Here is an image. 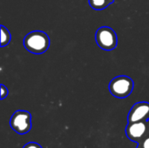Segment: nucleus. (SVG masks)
Listing matches in <instances>:
<instances>
[{"label": "nucleus", "instance_id": "nucleus-1", "mask_svg": "<svg viewBox=\"0 0 149 148\" xmlns=\"http://www.w3.org/2000/svg\"><path fill=\"white\" fill-rule=\"evenodd\" d=\"M24 45L28 51L34 54H41L48 50L50 46V38L45 32L34 31L25 36Z\"/></svg>", "mask_w": 149, "mask_h": 148}, {"label": "nucleus", "instance_id": "nucleus-2", "mask_svg": "<svg viewBox=\"0 0 149 148\" xmlns=\"http://www.w3.org/2000/svg\"><path fill=\"white\" fill-rule=\"evenodd\" d=\"M134 81L127 76H118L109 84V91L113 96L118 99L128 97L134 90Z\"/></svg>", "mask_w": 149, "mask_h": 148}, {"label": "nucleus", "instance_id": "nucleus-3", "mask_svg": "<svg viewBox=\"0 0 149 148\" xmlns=\"http://www.w3.org/2000/svg\"><path fill=\"white\" fill-rule=\"evenodd\" d=\"M97 44L105 51H112L117 46L118 38L115 31L107 26L100 27L95 33Z\"/></svg>", "mask_w": 149, "mask_h": 148}, {"label": "nucleus", "instance_id": "nucleus-4", "mask_svg": "<svg viewBox=\"0 0 149 148\" xmlns=\"http://www.w3.org/2000/svg\"><path fill=\"white\" fill-rule=\"evenodd\" d=\"M10 126L18 134H25L31 128V115L27 111L19 110L15 112L10 120Z\"/></svg>", "mask_w": 149, "mask_h": 148}, {"label": "nucleus", "instance_id": "nucleus-5", "mask_svg": "<svg viewBox=\"0 0 149 148\" xmlns=\"http://www.w3.org/2000/svg\"><path fill=\"white\" fill-rule=\"evenodd\" d=\"M148 130V121H138L128 123L126 128V133L129 140L140 143L146 136Z\"/></svg>", "mask_w": 149, "mask_h": 148}, {"label": "nucleus", "instance_id": "nucleus-6", "mask_svg": "<svg viewBox=\"0 0 149 148\" xmlns=\"http://www.w3.org/2000/svg\"><path fill=\"white\" fill-rule=\"evenodd\" d=\"M149 119V103L138 102L130 110L127 117L128 123L144 121Z\"/></svg>", "mask_w": 149, "mask_h": 148}, {"label": "nucleus", "instance_id": "nucleus-7", "mask_svg": "<svg viewBox=\"0 0 149 148\" xmlns=\"http://www.w3.org/2000/svg\"><path fill=\"white\" fill-rule=\"evenodd\" d=\"M114 0H88L90 6L97 10L106 9L108 5L113 3Z\"/></svg>", "mask_w": 149, "mask_h": 148}, {"label": "nucleus", "instance_id": "nucleus-8", "mask_svg": "<svg viewBox=\"0 0 149 148\" xmlns=\"http://www.w3.org/2000/svg\"><path fill=\"white\" fill-rule=\"evenodd\" d=\"M11 36L10 31H8L7 28H5L3 25H1V46L3 47L7 44H9L10 41Z\"/></svg>", "mask_w": 149, "mask_h": 148}, {"label": "nucleus", "instance_id": "nucleus-9", "mask_svg": "<svg viewBox=\"0 0 149 148\" xmlns=\"http://www.w3.org/2000/svg\"><path fill=\"white\" fill-rule=\"evenodd\" d=\"M138 148H149V135L145 137L140 143Z\"/></svg>", "mask_w": 149, "mask_h": 148}, {"label": "nucleus", "instance_id": "nucleus-10", "mask_svg": "<svg viewBox=\"0 0 149 148\" xmlns=\"http://www.w3.org/2000/svg\"><path fill=\"white\" fill-rule=\"evenodd\" d=\"M9 93V91L7 87H5L3 85H1V99H3L5 97H7Z\"/></svg>", "mask_w": 149, "mask_h": 148}, {"label": "nucleus", "instance_id": "nucleus-11", "mask_svg": "<svg viewBox=\"0 0 149 148\" xmlns=\"http://www.w3.org/2000/svg\"><path fill=\"white\" fill-rule=\"evenodd\" d=\"M23 148H42V147L36 142H29Z\"/></svg>", "mask_w": 149, "mask_h": 148}, {"label": "nucleus", "instance_id": "nucleus-12", "mask_svg": "<svg viewBox=\"0 0 149 148\" xmlns=\"http://www.w3.org/2000/svg\"><path fill=\"white\" fill-rule=\"evenodd\" d=\"M148 131H149V119H148Z\"/></svg>", "mask_w": 149, "mask_h": 148}]
</instances>
